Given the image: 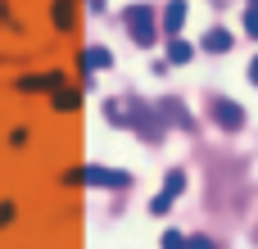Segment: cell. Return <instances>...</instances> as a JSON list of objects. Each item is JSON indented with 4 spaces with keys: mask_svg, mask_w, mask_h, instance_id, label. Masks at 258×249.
Returning <instances> with one entry per match:
<instances>
[{
    "mask_svg": "<svg viewBox=\"0 0 258 249\" xmlns=\"http://www.w3.org/2000/svg\"><path fill=\"white\" fill-rule=\"evenodd\" d=\"M109 118H113V127H136L141 136H145V127H141V122H154V127H159V113L141 109L132 95H122V100H109Z\"/></svg>",
    "mask_w": 258,
    "mask_h": 249,
    "instance_id": "7a4b0ae2",
    "label": "cell"
},
{
    "mask_svg": "<svg viewBox=\"0 0 258 249\" xmlns=\"http://www.w3.org/2000/svg\"><path fill=\"white\" fill-rule=\"evenodd\" d=\"M122 23H127V32H132V41H136V45H154L159 18H154V9H150V5H127V9H122Z\"/></svg>",
    "mask_w": 258,
    "mask_h": 249,
    "instance_id": "6da1fadb",
    "label": "cell"
},
{
    "mask_svg": "<svg viewBox=\"0 0 258 249\" xmlns=\"http://www.w3.org/2000/svg\"><path fill=\"white\" fill-rule=\"evenodd\" d=\"M50 14H54V27H59V32H73V23H77V9H73L68 0H54V9H50Z\"/></svg>",
    "mask_w": 258,
    "mask_h": 249,
    "instance_id": "ba28073f",
    "label": "cell"
},
{
    "mask_svg": "<svg viewBox=\"0 0 258 249\" xmlns=\"http://www.w3.org/2000/svg\"><path fill=\"white\" fill-rule=\"evenodd\" d=\"M54 109H59V113L82 109V91H59V86H54Z\"/></svg>",
    "mask_w": 258,
    "mask_h": 249,
    "instance_id": "8fae6325",
    "label": "cell"
},
{
    "mask_svg": "<svg viewBox=\"0 0 258 249\" xmlns=\"http://www.w3.org/2000/svg\"><path fill=\"white\" fill-rule=\"evenodd\" d=\"M14 222V204H0V227H9Z\"/></svg>",
    "mask_w": 258,
    "mask_h": 249,
    "instance_id": "9a60e30c",
    "label": "cell"
},
{
    "mask_svg": "<svg viewBox=\"0 0 258 249\" xmlns=\"http://www.w3.org/2000/svg\"><path fill=\"white\" fill-rule=\"evenodd\" d=\"M181 23H186V5L172 0V5L163 9V32H181Z\"/></svg>",
    "mask_w": 258,
    "mask_h": 249,
    "instance_id": "9c48e42d",
    "label": "cell"
},
{
    "mask_svg": "<svg viewBox=\"0 0 258 249\" xmlns=\"http://www.w3.org/2000/svg\"><path fill=\"white\" fill-rule=\"evenodd\" d=\"M181 191H186V172H181V168H172V172H168V181H163V195L150 204V213H168V209H172V200H177Z\"/></svg>",
    "mask_w": 258,
    "mask_h": 249,
    "instance_id": "277c9868",
    "label": "cell"
},
{
    "mask_svg": "<svg viewBox=\"0 0 258 249\" xmlns=\"http://www.w3.org/2000/svg\"><path fill=\"white\" fill-rule=\"evenodd\" d=\"M54 86H63V77H59V73H45V77H23V82H18V91H27V95H41V91H54Z\"/></svg>",
    "mask_w": 258,
    "mask_h": 249,
    "instance_id": "52a82bcc",
    "label": "cell"
},
{
    "mask_svg": "<svg viewBox=\"0 0 258 249\" xmlns=\"http://www.w3.org/2000/svg\"><path fill=\"white\" fill-rule=\"evenodd\" d=\"M190 54H195V50H190L186 41H172V45H168V64H186Z\"/></svg>",
    "mask_w": 258,
    "mask_h": 249,
    "instance_id": "7c38bea8",
    "label": "cell"
},
{
    "mask_svg": "<svg viewBox=\"0 0 258 249\" xmlns=\"http://www.w3.org/2000/svg\"><path fill=\"white\" fill-rule=\"evenodd\" d=\"M82 181H86V186H109V191H118V186H127V172H109V168H82Z\"/></svg>",
    "mask_w": 258,
    "mask_h": 249,
    "instance_id": "5b68a950",
    "label": "cell"
},
{
    "mask_svg": "<svg viewBox=\"0 0 258 249\" xmlns=\"http://www.w3.org/2000/svg\"><path fill=\"white\" fill-rule=\"evenodd\" d=\"M213 118H218V127H227V132H240L245 127V109L236 104V100H213Z\"/></svg>",
    "mask_w": 258,
    "mask_h": 249,
    "instance_id": "3957f363",
    "label": "cell"
},
{
    "mask_svg": "<svg viewBox=\"0 0 258 249\" xmlns=\"http://www.w3.org/2000/svg\"><path fill=\"white\" fill-rule=\"evenodd\" d=\"M249 5H258V0H249Z\"/></svg>",
    "mask_w": 258,
    "mask_h": 249,
    "instance_id": "e0dca14e",
    "label": "cell"
},
{
    "mask_svg": "<svg viewBox=\"0 0 258 249\" xmlns=\"http://www.w3.org/2000/svg\"><path fill=\"white\" fill-rule=\"evenodd\" d=\"M163 245L177 249V245H186V236H181V231H168V236H163Z\"/></svg>",
    "mask_w": 258,
    "mask_h": 249,
    "instance_id": "5bb4252c",
    "label": "cell"
},
{
    "mask_svg": "<svg viewBox=\"0 0 258 249\" xmlns=\"http://www.w3.org/2000/svg\"><path fill=\"white\" fill-rule=\"evenodd\" d=\"M249 82L258 86V54H254V64H249Z\"/></svg>",
    "mask_w": 258,
    "mask_h": 249,
    "instance_id": "2e32d148",
    "label": "cell"
},
{
    "mask_svg": "<svg viewBox=\"0 0 258 249\" xmlns=\"http://www.w3.org/2000/svg\"><path fill=\"white\" fill-rule=\"evenodd\" d=\"M231 45H236V36H231L227 27H209V32H204V41H200V50H213V54H227Z\"/></svg>",
    "mask_w": 258,
    "mask_h": 249,
    "instance_id": "8992f818",
    "label": "cell"
},
{
    "mask_svg": "<svg viewBox=\"0 0 258 249\" xmlns=\"http://www.w3.org/2000/svg\"><path fill=\"white\" fill-rule=\"evenodd\" d=\"M109 64H113V54H109L104 45H91V50L82 54V68H91V73H95V68H109Z\"/></svg>",
    "mask_w": 258,
    "mask_h": 249,
    "instance_id": "30bf717a",
    "label": "cell"
},
{
    "mask_svg": "<svg viewBox=\"0 0 258 249\" xmlns=\"http://www.w3.org/2000/svg\"><path fill=\"white\" fill-rule=\"evenodd\" d=\"M245 32L258 41V5H249V9H245Z\"/></svg>",
    "mask_w": 258,
    "mask_h": 249,
    "instance_id": "4fadbf2b",
    "label": "cell"
}]
</instances>
